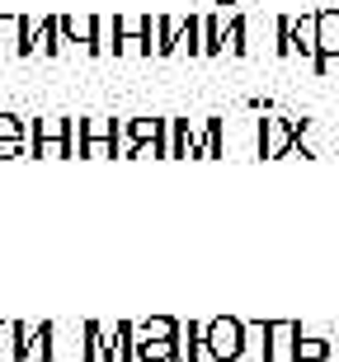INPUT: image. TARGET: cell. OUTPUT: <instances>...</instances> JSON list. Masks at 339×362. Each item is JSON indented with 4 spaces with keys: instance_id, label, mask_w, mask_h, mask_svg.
<instances>
[{
    "instance_id": "obj_2",
    "label": "cell",
    "mask_w": 339,
    "mask_h": 362,
    "mask_svg": "<svg viewBox=\"0 0 339 362\" xmlns=\"http://www.w3.org/2000/svg\"><path fill=\"white\" fill-rule=\"evenodd\" d=\"M52 362V325H19V362Z\"/></svg>"
},
{
    "instance_id": "obj_11",
    "label": "cell",
    "mask_w": 339,
    "mask_h": 362,
    "mask_svg": "<svg viewBox=\"0 0 339 362\" xmlns=\"http://www.w3.org/2000/svg\"><path fill=\"white\" fill-rule=\"evenodd\" d=\"M85 141H113L118 146V122L113 118H85Z\"/></svg>"
},
{
    "instance_id": "obj_7",
    "label": "cell",
    "mask_w": 339,
    "mask_h": 362,
    "mask_svg": "<svg viewBox=\"0 0 339 362\" xmlns=\"http://www.w3.org/2000/svg\"><path fill=\"white\" fill-rule=\"evenodd\" d=\"M175 339H137L132 344V358H146V362H170L175 358Z\"/></svg>"
},
{
    "instance_id": "obj_1",
    "label": "cell",
    "mask_w": 339,
    "mask_h": 362,
    "mask_svg": "<svg viewBox=\"0 0 339 362\" xmlns=\"http://www.w3.org/2000/svg\"><path fill=\"white\" fill-rule=\"evenodd\" d=\"M0 57H33V19L0 14Z\"/></svg>"
},
{
    "instance_id": "obj_6",
    "label": "cell",
    "mask_w": 339,
    "mask_h": 362,
    "mask_svg": "<svg viewBox=\"0 0 339 362\" xmlns=\"http://www.w3.org/2000/svg\"><path fill=\"white\" fill-rule=\"evenodd\" d=\"M81 339H85V362H109V344H104V325L99 320H85Z\"/></svg>"
},
{
    "instance_id": "obj_9",
    "label": "cell",
    "mask_w": 339,
    "mask_h": 362,
    "mask_svg": "<svg viewBox=\"0 0 339 362\" xmlns=\"http://www.w3.org/2000/svg\"><path fill=\"white\" fill-rule=\"evenodd\" d=\"M151 33H156V42H151V52H175V42H179V24H170V19H156L151 24Z\"/></svg>"
},
{
    "instance_id": "obj_12",
    "label": "cell",
    "mask_w": 339,
    "mask_h": 362,
    "mask_svg": "<svg viewBox=\"0 0 339 362\" xmlns=\"http://www.w3.org/2000/svg\"><path fill=\"white\" fill-rule=\"evenodd\" d=\"M175 334H179L175 320H165V315H156V320H146V325L132 329V339H175Z\"/></svg>"
},
{
    "instance_id": "obj_14",
    "label": "cell",
    "mask_w": 339,
    "mask_h": 362,
    "mask_svg": "<svg viewBox=\"0 0 339 362\" xmlns=\"http://www.w3.org/2000/svg\"><path fill=\"white\" fill-rule=\"evenodd\" d=\"M326 47H339V19H326Z\"/></svg>"
},
{
    "instance_id": "obj_4",
    "label": "cell",
    "mask_w": 339,
    "mask_h": 362,
    "mask_svg": "<svg viewBox=\"0 0 339 362\" xmlns=\"http://www.w3.org/2000/svg\"><path fill=\"white\" fill-rule=\"evenodd\" d=\"M33 52H38V57H62V52H67L62 28H57V14H47V19L33 24Z\"/></svg>"
},
{
    "instance_id": "obj_8",
    "label": "cell",
    "mask_w": 339,
    "mask_h": 362,
    "mask_svg": "<svg viewBox=\"0 0 339 362\" xmlns=\"http://www.w3.org/2000/svg\"><path fill=\"white\" fill-rule=\"evenodd\" d=\"M71 136V118H38L28 127V141H67Z\"/></svg>"
},
{
    "instance_id": "obj_5",
    "label": "cell",
    "mask_w": 339,
    "mask_h": 362,
    "mask_svg": "<svg viewBox=\"0 0 339 362\" xmlns=\"http://www.w3.org/2000/svg\"><path fill=\"white\" fill-rule=\"evenodd\" d=\"M207 344H212L217 358H236V353H241V329H236L231 320H217V325H212V334H207Z\"/></svg>"
},
{
    "instance_id": "obj_13",
    "label": "cell",
    "mask_w": 339,
    "mask_h": 362,
    "mask_svg": "<svg viewBox=\"0 0 339 362\" xmlns=\"http://www.w3.org/2000/svg\"><path fill=\"white\" fill-rule=\"evenodd\" d=\"M81 156H90V160H109V156H118V146H113V141H85Z\"/></svg>"
},
{
    "instance_id": "obj_10",
    "label": "cell",
    "mask_w": 339,
    "mask_h": 362,
    "mask_svg": "<svg viewBox=\"0 0 339 362\" xmlns=\"http://www.w3.org/2000/svg\"><path fill=\"white\" fill-rule=\"evenodd\" d=\"M0 362H19V320H0Z\"/></svg>"
},
{
    "instance_id": "obj_3",
    "label": "cell",
    "mask_w": 339,
    "mask_h": 362,
    "mask_svg": "<svg viewBox=\"0 0 339 362\" xmlns=\"http://www.w3.org/2000/svg\"><path fill=\"white\" fill-rule=\"evenodd\" d=\"M28 151V127L14 113H0V160H14Z\"/></svg>"
}]
</instances>
